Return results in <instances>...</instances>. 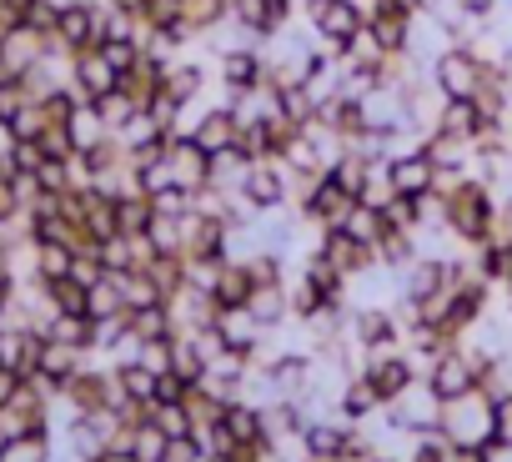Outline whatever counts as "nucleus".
I'll return each instance as SVG.
<instances>
[{
  "label": "nucleus",
  "instance_id": "obj_1",
  "mask_svg": "<svg viewBox=\"0 0 512 462\" xmlns=\"http://www.w3.org/2000/svg\"><path fill=\"white\" fill-rule=\"evenodd\" d=\"M442 201H447V231L462 247H482L497 231V196L487 181L462 176L452 191H442Z\"/></svg>",
  "mask_w": 512,
  "mask_h": 462
},
{
  "label": "nucleus",
  "instance_id": "obj_2",
  "mask_svg": "<svg viewBox=\"0 0 512 462\" xmlns=\"http://www.w3.org/2000/svg\"><path fill=\"white\" fill-rule=\"evenodd\" d=\"M427 76H432V86H437L442 101H477L482 76H487V61L472 46H442L437 61L427 66Z\"/></svg>",
  "mask_w": 512,
  "mask_h": 462
},
{
  "label": "nucleus",
  "instance_id": "obj_3",
  "mask_svg": "<svg viewBox=\"0 0 512 462\" xmlns=\"http://www.w3.org/2000/svg\"><path fill=\"white\" fill-rule=\"evenodd\" d=\"M442 437L457 447H487L497 437V402L487 392H472L462 402L442 407Z\"/></svg>",
  "mask_w": 512,
  "mask_h": 462
},
{
  "label": "nucleus",
  "instance_id": "obj_4",
  "mask_svg": "<svg viewBox=\"0 0 512 462\" xmlns=\"http://www.w3.org/2000/svg\"><path fill=\"white\" fill-rule=\"evenodd\" d=\"M482 362L487 357H477V352H467V347H447L432 367H427V387H432V397L447 407V402H462V397H472L477 387H482Z\"/></svg>",
  "mask_w": 512,
  "mask_h": 462
},
{
  "label": "nucleus",
  "instance_id": "obj_5",
  "mask_svg": "<svg viewBox=\"0 0 512 462\" xmlns=\"http://www.w3.org/2000/svg\"><path fill=\"white\" fill-rule=\"evenodd\" d=\"M297 186H302V176H292L282 161H251L241 176V201L256 216H277L287 206V196H297Z\"/></svg>",
  "mask_w": 512,
  "mask_h": 462
},
{
  "label": "nucleus",
  "instance_id": "obj_6",
  "mask_svg": "<svg viewBox=\"0 0 512 462\" xmlns=\"http://www.w3.org/2000/svg\"><path fill=\"white\" fill-rule=\"evenodd\" d=\"M352 206H357V196H347L342 181H337L332 171L307 176V181L297 186V211H302L307 221H317V226H342Z\"/></svg>",
  "mask_w": 512,
  "mask_h": 462
},
{
  "label": "nucleus",
  "instance_id": "obj_7",
  "mask_svg": "<svg viewBox=\"0 0 512 462\" xmlns=\"http://www.w3.org/2000/svg\"><path fill=\"white\" fill-rule=\"evenodd\" d=\"M482 312H487V282H482V277H467L462 287H452V292L442 297L432 327H437L447 342H457L462 332H472V327L482 322Z\"/></svg>",
  "mask_w": 512,
  "mask_h": 462
},
{
  "label": "nucleus",
  "instance_id": "obj_8",
  "mask_svg": "<svg viewBox=\"0 0 512 462\" xmlns=\"http://www.w3.org/2000/svg\"><path fill=\"white\" fill-rule=\"evenodd\" d=\"M437 156L417 141V146H397L392 156H387V181H392V191L397 196H427V191H437Z\"/></svg>",
  "mask_w": 512,
  "mask_h": 462
},
{
  "label": "nucleus",
  "instance_id": "obj_9",
  "mask_svg": "<svg viewBox=\"0 0 512 462\" xmlns=\"http://www.w3.org/2000/svg\"><path fill=\"white\" fill-rule=\"evenodd\" d=\"M322 262H332L342 277H362L367 267H377V252L367 242H357L347 226H317V247H312Z\"/></svg>",
  "mask_w": 512,
  "mask_h": 462
},
{
  "label": "nucleus",
  "instance_id": "obj_10",
  "mask_svg": "<svg viewBox=\"0 0 512 462\" xmlns=\"http://www.w3.org/2000/svg\"><path fill=\"white\" fill-rule=\"evenodd\" d=\"M367 31L377 36V46L387 56H412V41H417V16L392 6V0H372L367 11Z\"/></svg>",
  "mask_w": 512,
  "mask_h": 462
},
{
  "label": "nucleus",
  "instance_id": "obj_11",
  "mask_svg": "<svg viewBox=\"0 0 512 462\" xmlns=\"http://www.w3.org/2000/svg\"><path fill=\"white\" fill-rule=\"evenodd\" d=\"M362 372L372 377V387H377V397H382V402H397L402 392H412V387L422 382V372H417L412 352H387V357H367V367H362Z\"/></svg>",
  "mask_w": 512,
  "mask_h": 462
},
{
  "label": "nucleus",
  "instance_id": "obj_12",
  "mask_svg": "<svg viewBox=\"0 0 512 462\" xmlns=\"http://www.w3.org/2000/svg\"><path fill=\"white\" fill-rule=\"evenodd\" d=\"M216 337H221V347H226V352L256 357V352H262V337H267V327L256 322L246 307H221V312H216Z\"/></svg>",
  "mask_w": 512,
  "mask_h": 462
},
{
  "label": "nucleus",
  "instance_id": "obj_13",
  "mask_svg": "<svg viewBox=\"0 0 512 462\" xmlns=\"http://www.w3.org/2000/svg\"><path fill=\"white\" fill-rule=\"evenodd\" d=\"M86 357H91V352H81V347H66V342H51V337H46V352H41V372H36V382H41L51 397H61V392H66V382L86 367Z\"/></svg>",
  "mask_w": 512,
  "mask_h": 462
},
{
  "label": "nucleus",
  "instance_id": "obj_14",
  "mask_svg": "<svg viewBox=\"0 0 512 462\" xmlns=\"http://www.w3.org/2000/svg\"><path fill=\"white\" fill-rule=\"evenodd\" d=\"M46 51H51V36H41L31 26H11V36L0 41V61H6L11 76H26L31 66H41Z\"/></svg>",
  "mask_w": 512,
  "mask_h": 462
},
{
  "label": "nucleus",
  "instance_id": "obj_15",
  "mask_svg": "<svg viewBox=\"0 0 512 462\" xmlns=\"http://www.w3.org/2000/svg\"><path fill=\"white\" fill-rule=\"evenodd\" d=\"M71 86H76L86 101H101V96H111V91L121 86V71H116L101 51H81V56H76V76H71Z\"/></svg>",
  "mask_w": 512,
  "mask_h": 462
},
{
  "label": "nucleus",
  "instance_id": "obj_16",
  "mask_svg": "<svg viewBox=\"0 0 512 462\" xmlns=\"http://www.w3.org/2000/svg\"><path fill=\"white\" fill-rule=\"evenodd\" d=\"M302 447H307V457L342 462L347 447H352V422H317V417H307V427H302Z\"/></svg>",
  "mask_w": 512,
  "mask_h": 462
},
{
  "label": "nucleus",
  "instance_id": "obj_17",
  "mask_svg": "<svg viewBox=\"0 0 512 462\" xmlns=\"http://www.w3.org/2000/svg\"><path fill=\"white\" fill-rule=\"evenodd\" d=\"M191 141H196L206 156L231 151V146L241 141V121H236V111H226V106H206V116H201V126H196Z\"/></svg>",
  "mask_w": 512,
  "mask_h": 462
},
{
  "label": "nucleus",
  "instance_id": "obj_18",
  "mask_svg": "<svg viewBox=\"0 0 512 462\" xmlns=\"http://www.w3.org/2000/svg\"><path fill=\"white\" fill-rule=\"evenodd\" d=\"M171 171H176V186L201 191L211 181V156L196 141H171Z\"/></svg>",
  "mask_w": 512,
  "mask_h": 462
},
{
  "label": "nucleus",
  "instance_id": "obj_19",
  "mask_svg": "<svg viewBox=\"0 0 512 462\" xmlns=\"http://www.w3.org/2000/svg\"><path fill=\"white\" fill-rule=\"evenodd\" d=\"M387 402L377 397V387H372V377L367 372H357L347 387H342V397H337V412H342V422H367L372 412H382Z\"/></svg>",
  "mask_w": 512,
  "mask_h": 462
},
{
  "label": "nucleus",
  "instance_id": "obj_20",
  "mask_svg": "<svg viewBox=\"0 0 512 462\" xmlns=\"http://www.w3.org/2000/svg\"><path fill=\"white\" fill-rule=\"evenodd\" d=\"M246 312L262 322L267 332L272 327H282L287 317H292V297H287V282H267V287H256L251 292V302H246Z\"/></svg>",
  "mask_w": 512,
  "mask_h": 462
},
{
  "label": "nucleus",
  "instance_id": "obj_21",
  "mask_svg": "<svg viewBox=\"0 0 512 462\" xmlns=\"http://www.w3.org/2000/svg\"><path fill=\"white\" fill-rule=\"evenodd\" d=\"M472 272L492 287H507V277H512V247L507 242H497V237H487L482 247H472Z\"/></svg>",
  "mask_w": 512,
  "mask_h": 462
},
{
  "label": "nucleus",
  "instance_id": "obj_22",
  "mask_svg": "<svg viewBox=\"0 0 512 462\" xmlns=\"http://www.w3.org/2000/svg\"><path fill=\"white\" fill-rule=\"evenodd\" d=\"M251 292H256V282H251L246 262H221V272H216V287H211L216 307H246V302H251Z\"/></svg>",
  "mask_w": 512,
  "mask_h": 462
},
{
  "label": "nucleus",
  "instance_id": "obj_23",
  "mask_svg": "<svg viewBox=\"0 0 512 462\" xmlns=\"http://www.w3.org/2000/svg\"><path fill=\"white\" fill-rule=\"evenodd\" d=\"M41 332L51 342H66V347H81V352L96 347V317H66V312H56V317L41 322Z\"/></svg>",
  "mask_w": 512,
  "mask_h": 462
},
{
  "label": "nucleus",
  "instance_id": "obj_24",
  "mask_svg": "<svg viewBox=\"0 0 512 462\" xmlns=\"http://www.w3.org/2000/svg\"><path fill=\"white\" fill-rule=\"evenodd\" d=\"M66 131H71V141H76V151H96L101 141H111V126L101 121V111H96V101H81V106H76V116L66 121Z\"/></svg>",
  "mask_w": 512,
  "mask_h": 462
},
{
  "label": "nucleus",
  "instance_id": "obj_25",
  "mask_svg": "<svg viewBox=\"0 0 512 462\" xmlns=\"http://www.w3.org/2000/svg\"><path fill=\"white\" fill-rule=\"evenodd\" d=\"M0 462H51V427L6 437L0 442Z\"/></svg>",
  "mask_w": 512,
  "mask_h": 462
},
{
  "label": "nucleus",
  "instance_id": "obj_26",
  "mask_svg": "<svg viewBox=\"0 0 512 462\" xmlns=\"http://www.w3.org/2000/svg\"><path fill=\"white\" fill-rule=\"evenodd\" d=\"M116 221H121V237H146V231H151V221H156V206H151V196H141V191H126V196H116Z\"/></svg>",
  "mask_w": 512,
  "mask_h": 462
},
{
  "label": "nucleus",
  "instance_id": "obj_27",
  "mask_svg": "<svg viewBox=\"0 0 512 462\" xmlns=\"http://www.w3.org/2000/svg\"><path fill=\"white\" fill-rule=\"evenodd\" d=\"M146 242H151L156 257H186V216H161V211H156Z\"/></svg>",
  "mask_w": 512,
  "mask_h": 462
},
{
  "label": "nucleus",
  "instance_id": "obj_28",
  "mask_svg": "<svg viewBox=\"0 0 512 462\" xmlns=\"http://www.w3.org/2000/svg\"><path fill=\"white\" fill-rule=\"evenodd\" d=\"M0 126H6V136H11V141H41V136L51 131V116H46V106H41V101H26V106H16Z\"/></svg>",
  "mask_w": 512,
  "mask_h": 462
},
{
  "label": "nucleus",
  "instance_id": "obj_29",
  "mask_svg": "<svg viewBox=\"0 0 512 462\" xmlns=\"http://www.w3.org/2000/svg\"><path fill=\"white\" fill-rule=\"evenodd\" d=\"M166 91H171L181 106L201 101V91H206V71H201V61H171V66H166Z\"/></svg>",
  "mask_w": 512,
  "mask_h": 462
},
{
  "label": "nucleus",
  "instance_id": "obj_30",
  "mask_svg": "<svg viewBox=\"0 0 512 462\" xmlns=\"http://www.w3.org/2000/svg\"><path fill=\"white\" fill-rule=\"evenodd\" d=\"M131 337H136V342H161V337H176L171 302H156V307H141V312H131Z\"/></svg>",
  "mask_w": 512,
  "mask_h": 462
},
{
  "label": "nucleus",
  "instance_id": "obj_31",
  "mask_svg": "<svg viewBox=\"0 0 512 462\" xmlns=\"http://www.w3.org/2000/svg\"><path fill=\"white\" fill-rule=\"evenodd\" d=\"M156 377H161V372H151L146 362H116V382H121V392H126L131 402H141V407L156 402Z\"/></svg>",
  "mask_w": 512,
  "mask_h": 462
},
{
  "label": "nucleus",
  "instance_id": "obj_32",
  "mask_svg": "<svg viewBox=\"0 0 512 462\" xmlns=\"http://www.w3.org/2000/svg\"><path fill=\"white\" fill-rule=\"evenodd\" d=\"M126 437H131V447H136L141 462H166V452H171V437L151 422V407H146V417L136 427H126Z\"/></svg>",
  "mask_w": 512,
  "mask_h": 462
},
{
  "label": "nucleus",
  "instance_id": "obj_33",
  "mask_svg": "<svg viewBox=\"0 0 512 462\" xmlns=\"http://www.w3.org/2000/svg\"><path fill=\"white\" fill-rule=\"evenodd\" d=\"M71 267H76V247H66V242H36V277L41 282H61V277H71Z\"/></svg>",
  "mask_w": 512,
  "mask_h": 462
},
{
  "label": "nucleus",
  "instance_id": "obj_34",
  "mask_svg": "<svg viewBox=\"0 0 512 462\" xmlns=\"http://www.w3.org/2000/svg\"><path fill=\"white\" fill-rule=\"evenodd\" d=\"M116 277V287H121V297H126V312H141V307H156V302H166L161 292H156V282L136 267V272H111Z\"/></svg>",
  "mask_w": 512,
  "mask_h": 462
},
{
  "label": "nucleus",
  "instance_id": "obj_35",
  "mask_svg": "<svg viewBox=\"0 0 512 462\" xmlns=\"http://www.w3.org/2000/svg\"><path fill=\"white\" fill-rule=\"evenodd\" d=\"M342 226L352 231V237H357V242H367L372 252H377V242L387 237V216H382L377 206H362V201H357V206L347 211V221H342Z\"/></svg>",
  "mask_w": 512,
  "mask_h": 462
},
{
  "label": "nucleus",
  "instance_id": "obj_36",
  "mask_svg": "<svg viewBox=\"0 0 512 462\" xmlns=\"http://www.w3.org/2000/svg\"><path fill=\"white\" fill-rule=\"evenodd\" d=\"M96 111H101V121H106V126H111V136H116L131 116H141V101H136L126 86H116L111 96H101V101H96Z\"/></svg>",
  "mask_w": 512,
  "mask_h": 462
},
{
  "label": "nucleus",
  "instance_id": "obj_37",
  "mask_svg": "<svg viewBox=\"0 0 512 462\" xmlns=\"http://www.w3.org/2000/svg\"><path fill=\"white\" fill-rule=\"evenodd\" d=\"M151 422L166 432V437H191L196 432V417L186 402H151Z\"/></svg>",
  "mask_w": 512,
  "mask_h": 462
},
{
  "label": "nucleus",
  "instance_id": "obj_38",
  "mask_svg": "<svg viewBox=\"0 0 512 462\" xmlns=\"http://www.w3.org/2000/svg\"><path fill=\"white\" fill-rule=\"evenodd\" d=\"M231 6L236 0H186V21L196 26V36H206V31L231 21Z\"/></svg>",
  "mask_w": 512,
  "mask_h": 462
},
{
  "label": "nucleus",
  "instance_id": "obj_39",
  "mask_svg": "<svg viewBox=\"0 0 512 462\" xmlns=\"http://www.w3.org/2000/svg\"><path fill=\"white\" fill-rule=\"evenodd\" d=\"M126 312V297H121V287H116V277L106 272L96 287H91V317L101 322V317H121Z\"/></svg>",
  "mask_w": 512,
  "mask_h": 462
},
{
  "label": "nucleus",
  "instance_id": "obj_40",
  "mask_svg": "<svg viewBox=\"0 0 512 462\" xmlns=\"http://www.w3.org/2000/svg\"><path fill=\"white\" fill-rule=\"evenodd\" d=\"M171 347H176V337H161V342H141L136 362H146L151 372H171Z\"/></svg>",
  "mask_w": 512,
  "mask_h": 462
},
{
  "label": "nucleus",
  "instance_id": "obj_41",
  "mask_svg": "<svg viewBox=\"0 0 512 462\" xmlns=\"http://www.w3.org/2000/svg\"><path fill=\"white\" fill-rule=\"evenodd\" d=\"M191 397V382L176 377V372H161L156 377V402H186Z\"/></svg>",
  "mask_w": 512,
  "mask_h": 462
},
{
  "label": "nucleus",
  "instance_id": "obj_42",
  "mask_svg": "<svg viewBox=\"0 0 512 462\" xmlns=\"http://www.w3.org/2000/svg\"><path fill=\"white\" fill-rule=\"evenodd\" d=\"M492 442L512 447V392H507V397H497V437H492Z\"/></svg>",
  "mask_w": 512,
  "mask_h": 462
},
{
  "label": "nucleus",
  "instance_id": "obj_43",
  "mask_svg": "<svg viewBox=\"0 0 512 462\" xmlns=\"http://www.w3.org/2000/svg\"><path fill=\"white\" fill-rule=\"evenodd\" d=\"M21 372H11V367H0V412H6L11 402H16V392H21Z\"/></svg>",
  "mask_w": 512,
  "mask_h": 462
},
{
  "label": "nucleus",
  "instance_id": "obj_44",
  "mask_svg": "<svg viewBox=\"0 0 512 462\" xmlns=\"http://www.w3.org/2000/svg\"><path fill=\"white\" fill-rule=\"evenodd\" d=\"M492 237L512 247V196H507V201H497V231H492Z\"/></svg>",
  "mask_w": 512,
  "mask_h": 462
},
{
  "label": "nucleus",
  "instance_id": "obj_45",
  "mask_svg": "<svg viewBox=\"0 0 512 462\" xmlns=\"http://www.w3.org/2000/svg\"><path fill=\"white\" fill-rule=\"evenodd\" d=\"M11 297H16V287H0V317H6V307H11Z\"/></svg>",
  "mask_w": 512,
  "mask_h": 462
}]
</instances>
